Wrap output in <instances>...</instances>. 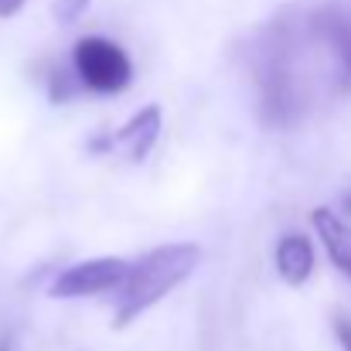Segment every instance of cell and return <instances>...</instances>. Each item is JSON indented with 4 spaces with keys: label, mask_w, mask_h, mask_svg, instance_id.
Instances as JSON below:
<instances>
[{
    "label": "cell",
    "mask_w": 351,
    "mask_h": 351,
    "mask_svg": "<svg viewBox=\"0 0 351 351\" xmlns=\"http://www.w3.org/2000/svg\"><path fill=\"white\" fill-rule=\"evenodd\" d=\"M202 263V249L195 242H167L150 252H143L136 263H130V273L117 290V321L113 328L133 324L140 314H147L154 304H160L171 290H178Z\"/></svg>",
    "instance_id": "1"
},
{
    "label": "cell",
    "mask_w": 351,
    "mask_h": 351,
    "mask_svg": "<svg viewBox=\"0 0 351 351\" xmlns=\"http://www.w3.org/2000/svg\"><path fill=\"white\" fill-rule=\"evenodd\" d=\"M72 69L82 82V89L89 93H103L113 96L123 93L133 79V62L130 55L110 38H79L72 48Z\"/></svg>",
    "instance_id": "2"
},
{
    "label": "cell",
    "mask_w": 351,
    "mask_h": 351,
    "mask_svg": "<svg viewBox=\"0 0 351 351\" xmlns=\"http://www.w3.org/2000/svg\"><path fill=\"white\" fill-rule=\"evenodd\" d=\"M130 273V263L119 256H99V259H86L69 266L65 273L55 276L51 283V297L55 300H79V297H99V293H117Z\"/></svg>",
    "instance_id": "3"
},
{
    "label": "cell",
    "mask_w": 351,
    "mask_h": 351,
    "mask_svg": "<svg viewBox=\"0 0 351 351\" xmlns=\"http://www.w3.org/2000/svg\"><path fill=\"white\" fill-rule=\"evenodd\" d=\"M307 21L335 69L338 93H351V10L324 3V7L307 10Z\"/></svg>",
    "instance_id": "4"
},
{
    "label": "cell",
    "mask_w": 351,
    "mask_h": 351,
    "mask_svg": "<svg viewBox=\"0 0 351 351\" xmlns=\"http://www.w3.org/2000/svg\"><path fill=\"white\" fill-rule=\"evenodd\" d=\"M160 126H164L160 106H143L140 113H133V117L126 119L117 133L96 136V140L89 143V150H96V154L119 150V154H126V160L140 164V160L154 150V143H157V136H160Z\"/></svg>",
    "instance_id": "5"
},
{
    "label": "cell",
    "mask_w": 351,
    "mask_h": 351,
    "mask_svg": "<svg viewBox=\"0 0 351 351\" xmlns=\"http://www.w3.org/2000/svg\"><path fill=\"white\" fill-rule=\"evenodd\" d=\"M276 273L287 287H304L314 273V245L311 239L300 232H287L280 242H276Z\"/></svg>",
    "instance_id": "6"
},
{
    "label": "cell",
    "mask_w": 351,
    "mask_h": 351,
    "mask_svg": "<svg viewBox=\"0 0 351 351\" xmlns=\"http://www.w3.org/2000/svg\"><path fill=\"white\" fill-rule=\"evenodd\" d=\"M311 222H314V229L321 235L328 256L335 259V266L351 280V226L345 219H338L331 208H314Z\"/></svg>",
    "instance_id": "7"
},
{
    "label": "cell",
    "mask_w": 351,
    "mask_h": 351,
    "mask_svg": "<svg viewBox=\"0 0 351 351\" xmlns=\"http://www.w3.org/2000/svg\"><path fill=\"white\" fill-rule=\"evenodd\" d=\"M79 89H82V82H79L75 69H72V72L55 69V72L48 75V99H51V103H69Z\"/></svg>",
    "instance_id": "8"
},
{
    "label": "cell",
    "mask_w": 351,
    "mask_h": 351,
    "mask_svg": "<svg viewBox=\"0 0 351 351\" xmlns=\"http://www.w3.org/2000/svg\"><path fill=\"white\" fill-rule=\"evenodd\" d=\"M93 0H51V17L58 24H75L86 10H89Z\"/></svg>",
    "instance_id": "9"
},
{
    "label": "cell",
    "mask_w": 351,
    "mask_h": 351,
    "mask_svg": "<svg viewBox=\"0 0 351 351\" xmlns=\"http://www.w3.org/2000/svg\"><path fill=\"white\" fill-rule=\"evenodd\" d=\"M335 335H338L341 348L351 351V321H345V317H338V321H335Z\"/></svg>",
    "instance_id": "10"
},
{
    "label": "cell",
    "mask_w": 351,
    "mask_h": 351,
    "mask_svg": "<svg viewBox=\"0 0 351 351\" xmlns=\"http://www.w3.org/2000/svg\"><path fill=\"white\" fill-rule=\"evenodd\" d=\"M24 3H27V0H0V17H14Z\"/></svg>",
    "instance_id": "11"
},
{
    "label": "cell",
    "mask_w": 351,
    "mask_h": 351,
    "mask_svg": "<svg viewBox=\"0 0 351 351\" xmlns=\"http://www.w3.org/2000/svg\"><path fill=\"white\" fill-rule=\"evenodd\" d=\"M341 205H345V212H348V215H351V184H348V191L341 195Z\"/></svg>",
    "instance_id": "12"
},
{
    "label": "cell",
    "mask_w": 351,
    "mask_h": 351,
    "mask_svg": "<svg viewBox=\"0 0 351 351\" xmlns=\"http://www.w3.org/2000/svg\"><path fill=\"white\" fill-rule=\"evenodd\" d=\"M0 351H14V341L10 338H0Z\"/></svg>",
    "instance_id": "13"
}]
</instances>
